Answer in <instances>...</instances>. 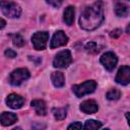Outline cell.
Returning <instances> with one entry per match:
<instances>
[{"mask_svg": "<svg viewBox=\"0 0 130 130\" xmlns=\"http://www.w3.org/2000/svg\"><path fill=\"white\" fill-rule=\"evenodd\" d=\"M104 21V11L102 2H95L87 6L79 17V25L82 29L93 30Z\"/></svg>", "mask_w": 130, "mask_h": 130, "instance_id": "1", "label": "cell"}, {"mask_svg": "<svg viewBox=\"0 0 130 130\" xmlns=\"http://www.w3.org/2000/svg\"><path fill=\"white\" fill-rule=\"evenodd\" d=\"M0 8L8 18H17L21 14L20 6L12 1H0Z\"/></svg>", "mask_w": 130, "mask_h": 130, "instance_id": "2", "label": "cell"}, {"mask_svg": "<svg viewBox=\"0 0 130 130\" xmlns=\"http://www.w3.org/2000/svg\"><path fill=\"white\" fill-rule=\"evenodd\" d=\"M96 88V82L94 80H86L81 84H75L72 86V90L77 98H82L85 94L91 93Z\"/></svg>", "mask_w": 130, "mask_h": 130, "instance_id": "3", "label": "cell"}, {"mask_svg": "<svg viewBox=\"0 0 130 130\" xmlns=\"http://www.w3.org/2000/svg\"><path fill=\"white\" fill-rule=\"evenodd\" d=\"M30 76L29 71L26 68H17L13 70L9 75V83L11 85L17 86L20 85L23 81L28 79Z\"/></svg>", "mask_w": 130, "mask_h": 130, "instance_id": "4", "label": "cell"}, {"mask_svg": "<svg viewBox=\"0 0 130 130\" xmlns=\"http://www.w3.org/2000/svg\"><path fill=\"white\" fill-rule=\"evenodd\" d=\"M71 63H72V56L69 50H63L59 52L53 60V66L57 68H66Z\"/></svg>", "mask_w": 130, "mask_h": 130, "instance_id": "5", "label": "cell"}, {"mask_svg": "<svg viewBox=\"0 0 130 130\" xmlns=\"http://www.w3.org/2000/svg\"><path fill=\"white\" fill-rule=\"evenodd\" d=\"M49 40V34L47 31H37L31 37V43L36 50H45Z\"/></svg>", "mask_w": 130, "mask_h": 130, "instance_id": "6", "label": "cell"}, {"mask_svg": "<svg viewBox=\"0 0 130 130\" xmlns=\"http://www.w3.org/2000/svg\"><path fill=\"white\" fill-rule=\"evenodd\" d=\"M117 62H118V58L116 54H114L113 52H107L101 57V63L108 71H113L117 65Z\"/></svg>", "mask_w": 130, "mask_h": 130, "instance_id": "7", "label": "cell"}, {"mask_svg": "<svg viewBox=\"0 0 130 130\" xmlns=\"http://www.w3.org/2000/svg\"><path fill=\"white\" fill-rule=\"evenodd\" d=\"M68 43V37L65 35V32L63 30H58L54 34L51 44H50V48L51 49H55L61 46H65Z\"/></svg>", "mask_w": 130, "mask_h": 130, "instance_id": "8", "label": "cell"}, {"mask_svg": "<svg viewBox=\"0 0 130 130\" xmlns=\"http://www.w3.org/2000/svg\"><path fill=\"white\" fill-rule=\"evenodd\" d=\"M116 82L119 83V84H122V85H126L129 83L130 81V67L125 65V66H122L117 75H116V78H115Z\"/></svg>", "mask_w": 130, "mask_h": 130, "instance_id": "9", "label": "cell"}, {"mask_svg": "<svg viewBox=\"0 0 130 130\" xmlns=\"http://www.w3.org/2000/svg\"><path fill=\"white\" fill-rule=\"evenodd\" d=\"M24 99L16 93H10L6 99V105L11 109H19L23 106Z\"/></svg>", "mask_w": 130, "mask_h": 130, "instance_id": "10", "label": "cell"}, {"mask_svg": "<svg viewBox=\"0 0 130 130\" xmlns=\"http://www.w3.org/2000/svg\"><path fill=\"white\" fill-rule=\"evenodd\" d=\"M99 107L98 104L93 100H86L81 103L80 105V111H82L85 114H93L98 112Z\"/></svg>", "mask_w": 130, "mask_h": 130, "instance_id": "11", "label": "cell"}, {"mask_svg": "<svg viewBox=\"0 0 130 130\" xmlns=\"http://www.w3.org/2000/svg\"><path fill=\"white\" fill-rule=\"evenodd\" d=\"M16 121H17V116L14 113L3 112L2 114H0V123L3 126H10L14 124Z\"/></svg>", "mask_w": 130, "mask_h": 130, "instance_id": "12", "label": "cell"}, {"mask_svg": "<svg viewBox=\"0 0 130 130\" xmlns=\"http://www.w3.org/2000/svg\"><path fill=\"white\" fill-rule=\"evenodd\" d=\"M30 106L35 109L36 113L41 116H45L47 114V107L46 103L43 100H34L30 103Z\"/></svg>", "mask_w": 130, "mask_h": 130, "instance_id": "13", "label": "cell"}, {"mask_svg": "<svg viewBox=\"0 0 130 130\" xmlns=\"http://www.w3.org/2000/svg\"><path fill=\"white\" fill-rule=\"evenodd\" d=\"M51 80L55 87H62L65 84V77L64 74L60 71H54L51 74Z\"/></svg>", "mask_w": 130, "mask_h": 130, "instance_id": "14", "label": "cell"}, {"mask_svg": "<svg viewBox=\"0 0 130 130\" xmlns=\"http://www.w3.org/2000/svg\"><path fill=\"white\" fill-rule=\"evenodd\" d=\"M74 7L73 6H68L65 8L64 13H63V20L67 25H71L74 21Z\"/></svg>", "mask_w": 130, "mask_h": 130, "instance_id": "15", "label": "cell"}, {"mask_svg": "<svg viewBox=\"0 0 130 130\" xmlns=\"http://www.w3.org/2000/svg\"><path fill=\"white\" fill-rule=\"evenodd\" d=\"M115 13L119 17H126L129 14V7L122 2H117L115 5Z\"/></svg>", "mask_w": 130, "mask_h": 130, "instance_id": "16", "label": "cell"}, {"mask_svg": "<svg viewBox=\"0 0 130 130\" xmlns=\"http://www.w3.org/2000/svg\"><path fill=\"white\" fill-rule=\"evenodd\" d=\"M102 127V122L95 120H87L83 126V130H99Z\"/></svg>", "mask_w": 130, "mask_h": 130, "instance_id": "17", "label": "cell"}, {"mask_svg": "<svg viewBox=\"0 0 130 130\" xmlns=\"http://www.w3.org/2000/svg\"><path fill=\"white\" fill-rule=\"evenodd\" d=\"M53 114L56 120H63L66 118L67 115V108H54L53 109Z\"/></svg>", "mask_w": 130, "mask_h": 130, "instance_id": "18", "label": "cell"}, {"mask_svg": "<svg viewBox=\"0 0 130 130\" xmlns=\"http://www.w3.org/2000/svg\"><path fill=\"white\" fill-rule=\"evenodd\" d=\"M84 48H85L86 52L91 53V54H96V53H99V52L102 50L101 47L98 45L96 42H88V43L85 45Z\"/></svg>", "mask_w": 130, "mask_h": 130, "instance_id": "19", "label": "cell"}, {"mask_svg": "<svg viewBox=\"0 0 130 130\" xmlns=\"http://www.w3.org/2000/svg\"><path fill=\"white\" fill-rule=\"evenodd\" d=\"M106 96H107V99L110 100V101H117V100H119L120 96H121V91H120L118 88H111V89L107 92Z\"/></svg>", "mask_w": 130, "mask_h": 130, "instance_id": "20", "label": "cell"}, {"mask_svg": "<svg viewBox=\"0 0 130 130\" xmlns=\"http://www.w3.org/2000/svg\"><path fill=\"white\" fill-rule=\"evenodd\" d=\"M12 43H13V45L15 47L20 48V47H22L24 45V40L19 34H15V35L12 36Z\"/></svg>", "mask_w": 130, "mask_h": 130, "instance_id": "21", "label": "cell"}, {"mask_svg": "<svg viewBox=\"0 0 130 130\" xmlns=\"http://www.w3.org/2000/svg\"><path fill=\"white\" fill-rule=\"evenodd\" d=\"M81 128L82 124L80 122H73L67 127V130H81Z\"/></svg>", "mask_w": 130, "mask_h": 130, "instance_id": "22", "label": "cell"}, {"mask_svg": "<svg viewBox=\"0 0 130 130\" xmlns=\"http://www.w3.org/2000/svg\"><path fill=\"white\" fill-rule=\"evenodd\" d=\"M4 54H5V56L8 57V58H15L16 55H17L16 52H15L14 50H12V49H6L5 52H4Z\"/></svg>", "mask_w": 130, "mask_h": 130, "instance_id": "23", "label": "cell"}, {"mask_svg": "<svg viewBox=\"0 0 130 130\" xmlns=\"http://www.w3.org/2000/svg\"><path fill=\"white\" fill-rule=\"evenodd\" d=\"M121 35H122V29H120V28H116V29H114V30H112L110 32V36L112 38H114V39L119 38Z\"/></svg>", "mask_w": 130, "mask_h": 130, "instance_id": "24", "label": "cell"}, {"mask_svg": "<svg viewBox=\"0 0 130 130\" xmlns=\"http://www.w3.org/2000/svg\"><path fill=\"white\" fill-rule=\"evenodd\" d=\"M47 3H48L49 5H52V6H54L55 8H57V7L61 6L62 1H52V0H49V1H47Z\"/></svg>", "mask_w": 130, "mask_h": 130, "instance_id": "25", "label": "cell"}, {"mask_svg": "<svg viewBox=\"0 0 130 130\" xmlns=\"http://www.w3.org/2000/svg\"><path fill=\"white\" fill-rule=\"evenodd\" d=\"M5 25H6V21H5L3 18H0V29L3 28Z\"/></svg>", "mask_w": 130, "mask_h": 130, "instance_id": "26", "label": "cell"}, {"mask_svg": "<svg viewBox=\"0 0 130 130\" xmlns=\"http://www.w3.org/2000/svg\"><path fill=\"white\" fill-rule=\"evenodd\" d=\"M12 130H21V128H20V127H16V128H14V129H12Z\"/></svg>", "mask_w": 130, "mask_h": 130, "instance_id": "27", "label": "cell"}, {"mask_svg": "<svg viewBox=\"0 0 130 130\" xmlns=\"http://www.w3.org/2000/svg\"><path fill=\"white\" fill-rule=\"evenodd\" d=\"M126 32H129V25H127V28H126Z\"/></svg>", "mask_w": 130, "mask_h": 130, "instance_id": "28", "label": "cell"}, {"mask_svg": "<svg viewBox=\"0 0 130 130\" xmlns=\"http://www.w3.org/2000/svg\"><path fill=\"white\" fill-rule=\"evenodd\" d=\"M103 130H109V129H108V128H106V129H103Z\"/></svg>", "mask_w": 130, "mask_h": 130, "instance_id": "29", "label": "cell"}]
</instances>
